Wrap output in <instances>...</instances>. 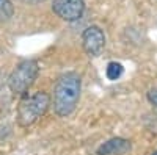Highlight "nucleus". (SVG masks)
I'll use <instances>...</instances> for the list:
<instances>
[{
	"mask_svg": "<svg viewBox=\"0 0 157 155\" xmlns=\"http://www.w3.org/2000/svg\"><path fill=\"white\" fill-rule=\"evenodd\" d=\"M148 99H149V102L152 103V105L157 108V89H151V91L148 93Z\"/></svg>",
	"mask_w": 157,
	"mask_h": 155,
	"instance_id": "1a4fd4ad",
	"label": "nucleus"
},
{
	"mask_svg": "<svg viewBox=\"0 0 157 155\" xmlns=\"http://www.w3.org/2000/svg\"><path fill=\"white\" fill-rule=\"evenodd\" d=\"M130 150V143L124 138H112L98 149V155H121Z\"/></svg>",
	"mask_w": 157,
	"mask_h": 155,
	"instance_id": "423d86ee",
	"label": "nucleus"
},
{
	"mask_svg": "<svg viewBox=\"0 0 157 155\" xmlns=\"http://www.w3.org/2000/svg\"><path fill=\"white\" fill-rule=\"evenodd\" d=\"M33 2H43V0H33Z\"/></svg>",
	"mask_w": 157,
	"mask_h": 155,
	"instance_id": "9d476101",
	"label": "nucleus"
},
{
	"mask_svg": "<svg viewBox=\"0 0 157 155\" xmlns=\"http://www.w3.org/2000/svg\"><path fill=\"white\" fill-rule=\"evenodd\" d=\"M52 9L63 20L74 22L82 17L85 11V0H54Z\"/></svg>",
	"mask_w": 157,
	"mask_h": 155,
	"instance_id": "20e7f679",
	"label": "nucleus"
},
{
	"mask_svg": "<svg viewBox=\"0 0 157 155\" xmlns=\"http://www.w3.org/2000/svg\"><path fill=\"white\" fill-rule=\"evenodd\" d=\"M39 68L38 63L33 60H25L21 64H17V68L11 72L8 79V86L14 94H25L29 91V88L35 83L38 77Z\"/></svg>",
	"mask_w": 157,
	"mask_h": 155,
	"instance_id": "7ed1b4c3",
	"label": "nucleus"
},
{
	"mask_svg": "<svg viewBox=\"0 0 157 155\" xmlns=\"http://www.w3.org/2000/svg\"><path fill=\"white\" fill-rule=\"evenodd\" d=\"M13 5L10 0H0V20H8L13 16Z\"/></svg>",
	"mask_w": 157,
	"mask_h": 155,
	"instance_id": "6e6552de",
	"label": "nucleus"
},
{
	"mask_svg": "<svg viewBox=\"0 0 157 155\" xmlns=\"http://www.w3.org/2000/svg\"><path fill=\"white\" fill-rule=\"evenodd\" d=\"M123 72H124L123 66H121L120 63H116V61L109 63V66L105 69V74H107V79L109 80H118L123 75Z\"/></svg>",
	"mask_w": 157,
	"mask_h": 155,
	"instance_id": "0eeeda50",
	"label": "nucleus"
},
{
	"mask_svg": "<svg viewBox=\"0 0 157 155\" xmlns=\"http://www.w3.org/2000/svg\"><path fill=\"white\" fill-rule=\"evenodd\" d=\"M49 105L50 97L44 91H38L30 97H25L17 108V124L21 127H30L47 111Z\"/></svg>",
	"mask_w": 157,
	"mask_h": 155,
	"instance_id": "f03ea898",
	"label": "nucleus"
},
{
	"mask_svg": "<svg viewBox=\"0 0 157 155\" xmlns=\"http://www.w3.org/2000/svg\"><path fill=\"white\" fill-rule=\"evenodd\" d=\"M152 155H157V150H155V152H154V153H152Z\"/></svg>",
	"mask_w": 157,
	"mask_h": 155,
	"instance_id": "9b49d317",
	"label": "nucleus"
},
{
	"mask_svg": "<svg viewBox=\"0 0 157 155\" xmlns=\"http://www.w3.org/2000/svg\"><path fill=\"white\" fill-rule=\"evenodd\" d=\"M80 96V77L74 72L61 75L54 89V108L58 116H69L78 102Z\"/></svg>",
	"mask_w": 157,
	"mask_h": 155,
	"instance_id": "f257e3e1",
	"label": "nucleus"
},
{
	"mask_svg": "<svg viewBox=\"0 0 157 155\" xmlns=\"http://www.w3.org/2000/svg\"><path fill=\"white\" fill-rule=\"evenodd\" d=\"M82 46L90 57H98L105 46L104 31L99 27H88L82 35Z\"/></svg>",
	"mask_w": 157,
	"mask_h": 155,
	"instance_id": "39448f33",
	"label": "nucleus"
}]
</instances>
